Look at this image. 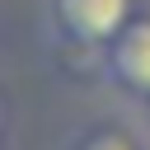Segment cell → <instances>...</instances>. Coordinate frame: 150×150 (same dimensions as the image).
<instances>
[{
	"mask_svg": "<svg viewBox=\"0 0 150 150\" xmlns=\"http://www.w3.org/2000/svg\"><path fill=\"white\" fill-rule=\"evenodd\" d=\"M136 0H42V33L61 52L103 56V47L131 23Z\"/></svg>",
	"mask_w": 150,
	"mask_h": 150,
	"instance_id": "cell-1",
	"label": "cell"
},
{
	"mask_svg": "<svg viewBox=\"0 0 150 150\" xmlns=\"http://www.w3.org/2000/svg\"><path fill=\"white\" fill-rule=\"evenodd\" d=\"M98 75L131 103H141L150 94V14H131V23L103 47Z\"/></svg>",
	"mask_w": 150,
	"mask_h": 150,
	"instance_id": "cell-2",
	"label": "cell"
},
{
	"mask_svg": "<svg viewBox=\"0 0 150 150\" xmlns=\"http://www.w3.org/2000/svg\"><path fill=\"white\" fill-rule=\"evenodd\" d=\"M66 150H141V141L127 131V127H112V122H103V127H84Z\"/></svg>",
	"mask_w": 150,
	"mask_h": 150,
	"instance_id": "cell-3",
	"label": "cell"
},
{
	"mask_svg": "<svg viewBox=\"0 0 150 150\" xmlns=\"http://www.w3.org/2000/svg\"><path fill=\"white\" fill-rule=\"evenodd\" d=\"M136 108H141V122H145V127H150V94H145V98H141V103H136Z\"/></svg>",
	"mask_w": 150,
	"mask_h": 150,
	"instance_id": "cell-4",
	"label": "cell"
},
{
	"mask_svg": "<svg viewBox=\"0 0 150 150\" xmlns=\"http://www.w3.org/2000/svg\"><path fill=\"white\" fill-rule=\"evenodd\" d=\"M0 141H5V117H0Z\"/></svg>",
	"mask_w": 150,
	"mask_h": 150,
	"instance_id": "cell-5",
	"label": "cell"
}]
</instances>
